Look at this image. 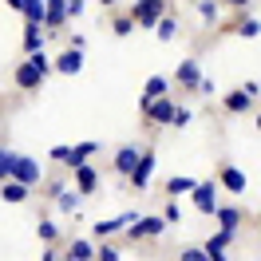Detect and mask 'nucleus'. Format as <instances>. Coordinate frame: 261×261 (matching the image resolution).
<instances>
[{
    "mask_svg": "<svg viewBox=\"0 0 261 261\" xmlns=\"http://www.w3.org/2000/svg\"><path fill=\"white\" fill-rule=\"evenodd\" d=\"M48 71H51V64L40 56V51H32V56L16 67V87H20V91H36V87L44 83V75H48Z\"/></svg>",
    "mask_w": 261,
    "mask_h": 261,
    "instance_id": "1",
    "label": "nucleus"
},
{
    "mask_svg": "<svg viewBox=\"0 0 261 261\" xmlns=\"http://www.w3.org/2000/svg\"><path fill=\"white\" fill-rule=\"evenodd\" d=\"M95 150H99V143H80V147H51V159L75 170V166H83L91 154H95Z\"/></svg>",
    "mask_w": 261,
    "mask_h": 261,
    "instance_id": "2",
    "label": "nucleus"
},
{
    "mask_svg": "<svg viewBox=\"0 0 261 261\" xmlns=\"http://www.w3.org/2000/svg\"><path fill=\"white\" fill-rule=\"evenodd\" d=\"M130 16L139 20L143 28H154V24L166 16V4L163 0H135V4H130Z\"/></svg>",
    "mask_w": 261,
    "mask_h": 261,
    "instance_id": "3",
    "label": "nucleus"
},
{
    "mask_svg": "<svg viewBox=\"0 0 261 261\" xmlns=\"http://www.w3.org/2000/svg\"><path fill=\"white\" fill-rule=\"evenodd\" d=\"M12 178L28 182V186H40L44 170H40V163H36V159H24V154H16V163H12Z\"/></svg>",
    "mask_w": 261,
    "mask_h": 261,
    "instance_id": "4",
    "label": "nucleus"
},
{
    "mask_svg": "<svg viewBox=\"0 0 261 261\" xmlns=\"http://www.w3.org/2000/svg\"><path fill=\"white\" fill-rule=\"evenodd\" d=\"M135 222H139V214L130 210V214H119V218H111V222H95V226H91V233H95V238H111V233H119V229H130Z\"/></svg>",
    "mask_w": 261,
    "mask_h": 261,
    "instance_id": "5",
    "label": "nucleus"
},
{
    "mask_svg": "<svg viewBox=\"0 0 261 261\" xmlns=\"http://www.w3.org/2000/svg\"><path fill=\"white\" fill-rule=\"evenodd\" d=\"M194 206L198 214H218V186L214 182H198L194 186Z\"/></svg>",
    "mask_w": 261,
    "mask_h": 261,
    "instance_id": "6",
    "label": "nucleus"
},
{
    "mask_svg": "<svg viewBox=\"0 0 261 261\" xmlns=\"http://www.w3.org/2000/svg\"><path fill=\"white\" fill-rule=\"evenodd\" d=\"M174 115H178V107H174V99H154L147 107V119L150 123H159V127H166V123H174Z\"/></svg>",
    "mask_w": 261,
    "mask_h": 261,
    "instance_id": "7",
    "label": "nucleus"
},
{
    "mask_svg": "<svg viewBox=\"0 0 261 261\" xmlns=\"http://www.w3.org/2000/svg\"><path fill=\"white\" fill-rule=\"evenodd\" d=\"M139 159H143V150H139V147H119V154H115V170H119L123 178H130L135 166H139Z\"/></svg>",
    "mask_w": 261,
    "mask_h": 261,
    "instance_id": "8",
    "label": "nucleus"
},
{
    "mask_svg": "<svg viewBox=\"0 0 261 261\" xmlns=\"http://www.w3.org/2000/svg\"><path fill=\"white\" fill-rule=\"evenodd\" d=\"M163 229H166L163 218H139V222L127 229V233H130V242H139V238H159Z\"/></svg>",
    "mask_w": 261,
    "mask_h": 261,
    "instance_id": "9",
    "label": "nucleus"
},
{
    "mask_svg": "<svg viewBox=\"0 0 261 261\" xmlns=\"http://www.w3.org/2000/svg\"><path fill=\"white\" fill-rule=\"evenodd\" d=\"M75 186H80V194H95L99 190V170L91 163L75 166Z\"/></svg>",
    "mask_w": 261,
    "mask_h": 261,
    "instance_id": "10",
    "label": "nucleus"
},
{
    "mask_svg": "<svg viewBox=\"0 0 261 261\" xmlns=\"http://www.w3.org/2000/svg\"><path fill=\"white\" fill-rule=\"evenodd\" d=\"M28 190H32V186H28V182H20V178H4V182H0V198H4V202H12V206L24 202Z\"/></svg>",
    "mask_w": 261,
    "mask_h": 261,
    "instance_id": "11",
    "label": "nucleus"
},
{
    "mask_svg": "<svg viewBox=\"0 0 261 261\" xmlns=\"http://www.w3.org/2000/svg\"><path fill=\"white\" fill-rule=\"evenodd\" d=\"M150 174H154V150H143V159H139V166H135V174H130V182L143 190L150 182Z\"/></svg>",
    "mask_w": 261,
    "mask_h": 261,
    "instance_id": "12",
    "label": "nucleus"
},
{
    "mask_svg": "<svg viewBox=\"0 0 261 261\" xmlns=\"http://www.w3.org/2000/svg\"><path fill=\"white\" fill-rule=\"evenodd\" d=\"M178 83L182 87H202V67H198V60H182L178 64Z\"/></svg>",
    "mask_w": 261,
    "mask_h": 261,
    "instance_id": "13",
    "label": "nucleus"
},
{
    "mask_svg": "<svg viewBox=\"0 0 261 261\" xmlns=\"http://www.w3.org/2000/svg\"><path fill=\"white\" fill-rule=\"evenodd\" d=\"M222 186H226V190H233V194H242L249 182H245V174H242L233 163H226V166H222Z\"/></svg>",
    "mask_w": 261,
    "mask_h": 261,
    "instance_id": "14",
    "label": "nucleus"
},
{
    "mask_svg": "<svg viewBox=\"0 0 261 261\" xmlns=\"http://www.w3.org/2000/svg\"><path fill=\"white\" fill-rule=\"evenodd\" d=\"M80 67H83V51L80 48H67L64 56L56 60V71H64V75H75Z\"/></svg>",
    "mask_w": 261,
    "mask_h": 261,
    "instance_id": "15",
    "label": "nucleus"
},
{
    "mask_svg": "<svg viewBox=\"0 0 261 261\" xmlns=\"http://www.w3.org/2000/svg\"><path fill=\"white\" fill-rule=\"evenodd\" d=\"M20 12H24V20H32V24H48V0H24Z\"/></svg>",
    "mask_w": 261,
    "mask_h": 261,
    "instance_id": "16",
    "label": "nucleus"
},
{
    "mask_svg": "<svg viewBox=\"0 0 261 261\" xmlns=\"http://www.w3.org/2000/svg\"><path fill=\"white\" fill-rule=\"evenodd\" d=\"M226 111H233V115H245V111H253V95L249 91H229L226 95Z\"/></svg>",
    "mask_w": 261,
    "mask_h": 261,
    "instance_id": "17",
    "label": "nucleus"
},
{
    "mask_svg": "<svg viewBox=\"0 0 261 261\" xmlns=\"http://www.w3.org/2000/svg\"><path fill=\"white\" fill-rule=\"evenodd\" d=\"M67 261H95V245L87 242V238H75V242L67 245Z\"/></svg>",
    "mask_w": 261,
    "mask_h": 261,
    "instance_id": "18",
    "label": "nucleus"
},
{
    "mask_svg": "<svg viewBox=\"0 0 261 261\" xmlns=\"http://www.w3.org/2000/svg\"><path fill=\"white\" fill-rule=\"evenodd\" d=\"M44 40H48V36H44V24H32V20H28V32H24V51H28V56H32V51H40V48H44Z\"/></svg>",
    "mask_w": 261,
    "mask_h": 261,
    "instance_id": "19",
    "label": "nucleus"
},
{
    "mask_svg": "<svg viewBox=\"0 0 261 261\" xmlns=\"http://www.w3.org/2000/svg\"><path fill=\"white\" fill-rule=\"evenodd\" d=\"M214 218H218L222 229H229V233H238V226H242V210H238V206H218Z\"/></svg>",
    "mask_w": 261,
    "mask_h": 261,
    "instance_id": "20",
    "label": "nucleus"
},
{
    "mask_svg": "<svg viewBox=\"0 0 261 261\" xmlns=\"http://www.w3.org/2000/svg\"><path fill=\"white\" fill-rule=\"evenodd\" d=\"M67 16H71L67 12V0H48V28H60Z\"/></svg>",
    "mask_w": 261,
    "mask_h": 261,
    "instance_id": "21",
    "label": "nucleus"
},
{
    "mask_svg": "<svg viewBox=\"0 0 261 261\" xmlns=\"http://www.w3.org/2000/svg\"><path fill=\"white\" fill-rule=\"evenodd\" d=\"M56 206L67 210V214H75L80 210V186H75V190H60V194H56Z\"/></svg>",
    "mask_w": 261,
    "mask_h": 261,
    "instance_id": "22",
    "label": "nucleus"
},
{
    "mask_svg": "<svg viewBox=\"0 0 261 261\" xmlns=\"http://www.w3.org/2000/svg\"><path fill=\"white\" fill-rule=\"evenodd\" d=\"M233 242V233H229V229H218V233H214L210 242H206V249H210V257H218V253H226V245Z\"/></svg>",
    "mask_w": 261,
    "mask_h": 261,
    "instance_id": "23",
    "label": "nucleus"
},
{
    "mask_svg": "<svg viewBox=\"0 0 261 261\" xmlns=\"http://www.w3.org/2000/svg\"><path fill=\"white\" fill-rule=\"evenodd\" d=\"M166 91H170V80H166V75H150L147 80V95L150 99H163Z\"/></svg>",
    "mask_w": 261,
    "mask_h": 261,
    "instance_id": "24",
    "label": "nucleus"
},
{
    "mask_svg": "<svg viewBox=\"0 0 261 261\" xmlns=\"http://www.w3.org/2000/svg\"><path fill=\"white\" fill-rule=\"evenodd\" d=\"M238 36H245V40H257V36H261V20L245 16L242 24H238Z\"/></svg>",
    "mask_w": 261,
    "mask_h": 261,
    "instance_id": "25",
    "label": "nucleus"
},
{
    "mask_svg": "<svg viewBox=\"0 0 261 261\" xmlns=\"http://www.w3.org/2000/svg\"><path fill=\"white\" fill-rule=\"evenodd\" d=\"M194 186H198L194 178H170V182H166V194H190Z\"/></svg>",
    "mask_w": 261,
    "mask_h": 261,
    "instance_id": "26",
    "label": "nucleus"
},
{
    "mask_svg": "<svg viewBox=\"0 0 261 261\" xmlns=\"http://www.w3.org/2000/svg\"><path fill=\"white\" fill-rule=\"evenodd\" d=\"M154 32H159V40H174V32H178V24H174V16H163L159 24H154Z\"/></svg>",
    "mask_w": 261,
    "mask_h": 261,
    "instance_id": "27",
    "label": "nucleus"
},
{
    "mask_svg": "<svg viewBox=\"0 0 261 261\" xmlns=\"http://www.w3.org/2000/svg\"><path fill=\"white\" fill-rule=\"evenodd\" d=\"M198 16L206 20V24H214L218 20V0H198Z\"/></svg>",
    "mask_w": 261,
    "mask_h": 261,
    "instance_id": "28",
    "label": "nucleus"
},
{
    "mask_svg": "<svg viewBox=\"0 0 261 261\" xmlns=\"http://www.w3.org/2000/svg\"><path fill=\"white\" fill-rule=\"evenodd\" d=\"M182 261H214V257L206 245H190V249H182Z\"/></svg>",
    "mask_w": 261,
    "mask_h": 261,
    "instance_id": "29",
    "label": "nucleus"
},
{
    "mask_svg": "<svg viewBox=\"0 0 261 261\" xmlns=\"http://www.w3.org/2000/svg\"><path fill=\"white\" fill-rule=\"evenodd\" d=\"M12 163H16V154L0 147V182H4V178H12Z\"/></svg>",
    "mask_w": 261,
    "mask_h": 261,
    "instance_id": "30",
    "label": "nucleus"
},
{
    "mask_svg": "<svg viewBox=\"0 0 261 261\" xmlns=\"http://www.w3.org/2000/svg\"><path fill=\"white\" fill-rule=\"evenodd\" d=\"M36 233H40L44 242H56V238H60V226H56V222H40V226H36Z\"/></svg>",
    "mask_w": 261,
    "mask_h": 261,
    "instance_id": "31",
    "label": "nucleus"
},
{
    "mask_svg": "<svg viewBox=\"0 0 261 261\" xmlns=\"http://www.w3.org/2000/svg\"><path fill=\"white\" fill-rule=\"evenodd\" d=\"M119 257H123V253H119L115 245H99L95 249V261H119Z\"/></svg>",
    "mask_w": 261,
    "mask_h": 261,
    "instance_id": "32",
    "label": "nucleus"
},
{
    "mask_svg": "<svg viewBox=\"0 0 261 261\" xmlns=\"http://www.w3.org/2000/svg\"><path fill=\"white\" fill-rule=\"evenodd\" d=\"M135 24H139V20H135V16H119V20H115V36H130V28H135Z\"/></svg>",
    "mask_w": 261,
    "mask_h": 261,
    "instance_id": "33",
    "label": "nucleus"
},
{
    "mask_svg": "<svg viewBox=\"0 0 261 261\" xmlns=\"http://www.w3.org/2000/svg\"><path fill=\"white\" fill-rule=\"evenodd\" d=\"M186 123H190V111H182V107H178V115H174V127H186Z\"/></svg>",
    "mask_w": 261,
    "mask_h": 261,
    "instance_id": "34",
    "label": "nucleus"
},
{
    "mask_svg": "<svg viewBox=\"0 0 261 261\" xmlns=\"http://www.w3.org/2000/svg\"><path fill=\"white\" fill-rule=\"evenodd\" d=\"M67 12H71V16H80V12H83V0H67Z\"/></svg>",
    "mask_w": 261,
    "mask_h": 261,
    "instance_id": "35",
    "label": "nucleus"
},
{
    "mask_svg": "<svg viewBox=\"0 0 261 261\" xmlns=\"http://www.w3.org/2000/svg\"><path fill=\"white\" fill-rule=\"evenodd\" d=\"M222 4H238V8H245V4H249V0H222Z\"/></svg>",
    "mask_w": 261,
    "mask_h": 261,
    "instance_id": "36",
    "label": "nucleus"
},
{
    "mask_svg": "<svg viewBox=\"0 0 261 261\" xmlns=\"http://www.w3.org/2000/svg\"><path fill=\"white\" fill-rule=\"evenodd\" d=\"M214 261H229V257H226V253H218V257H214Z\"/></svg>",
    "mask_w": 261,
    "mask_h": 261,
    "instance_id": "37",
    "label": "nucleus"
},
{
    "mask_svg": "<svg viewBox=\"0 0 261 261\" xmlns=\"http://www.w3.org/2000/svg\"><path fill=\"white\" fill-rule=\"evenodd\" d=\"M257 130H261V115H257Z\"/></svg>",
    "mask_w": 261,
    "mask_h": 261,
    "instance_id": "38",
    "label": "nucleus"
},
{
    "mask_svg": "<svg viewBox=\"0 0 261 261\" xmlns=\"http://www.w3.org/2000/svg\"><path fill=\"white\" fill-rule=\"evenodd\" d=\"M103 4H115V0H103Z\"/></svg>",
    "mask_w": 261,
    "mask_h": 261,
    "instance_id": "39",
    "label": "nucleus"
}]
</instances>
